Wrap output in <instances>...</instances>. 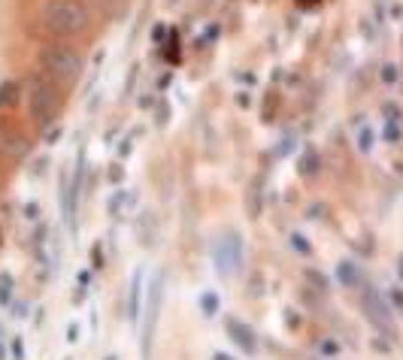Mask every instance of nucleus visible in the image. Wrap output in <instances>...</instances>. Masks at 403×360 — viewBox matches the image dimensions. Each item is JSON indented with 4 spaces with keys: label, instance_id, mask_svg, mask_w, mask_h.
Returning a JSON list of instances; mask_svg holds the SVG:
<instances>
[{
    "label": "nucleus",
    "instance_id": "obj_23",
    "mask_svg": "<svg viewBox=\"0 0 403 360\" xmlns=\"http://www.w3.org/2000/svg\"><path fill=\"white\" fill-rule=\"evenodd\" d=\"M91 264H94L97 270H101V266L106 264V257H103V245H101V242L91 245Z\"/></svg>",
    "mask_w": 403,
    "mask_h": 360
},
{
    "label": "nucleus",
    "instance_id": "obj_20",
    "mask_svg": "<svg viewBox=\"0 0 403 360\" xmlns=\"http://www.w3.org/2000/svg\"><path fill=\"white\" fill-rule=\"evenodd\" d=\"M318 354H322V357H337L340 346L333 339H322V342H318Z\"/></svg>",
    "mask_w": 403,
    "mask_h": 360
},
{
    "label": "nucleus",
    "instance_id": "obj_4",
    "mask_svg": "<svg viewBox=\"0 0 403 360\" xmlns=\"http://www.w3.org/2000/svg\"><path fill=\"white\" fill-rule=\"evenodd\" d=\"M242 260H246V245L237 231H225L212 240V264H216L218 275L231 279L242 270Z\"/></svg>",
    "mask_w": 403,
    "mask_h": 360
},
{
    "label": "nucleus",
    "instance_id": "obj_31",
    "mask_svg": "<svg viewBox=\"0 0 403 360\" xmlns=\"http://www.w3.org/2000/svg\"><path fill=\"white\" fill-rule=\"evenodd\" d=\"M370 348L379 351V354H391V351H389V342H385V339H373V342H370Z\"/></svg>",
    "mask_w": 403,
    "mask_h": 360
},
{
    "label": "nucleus",
    "instance_id": "obj_32",
    "mask_svg": "<svg viewBox=\"0 0 403 360\" xmlns=\"http://www.w3.org/2000/svg\"><path fill=\"white\" fill-rule=\"evenodd\" d=\"M385 136H389L391 142H397V140H400V134H397V125H389V134H385Z\"/></svg>",
    "mask_w": 403,
    "mask_h": 360
},
{
    "label": "nucleus",
    "instance_id": "obj_37",
    "mask_svg": "<svg viewBox=\"0 0 403 360\" xmlns=\"http://www.w3.org/2000/svg\"><path fill=\"white\" fill-rule=\"evenodd\" d=\"M173 3H176V0H173Z\"/></svg>",
    "mask_w": 403,
    "mask_h": 360
},
{
    "label": "nucleus",
    "instance_id": "obj_16",
    "mask_svg": "<svg viewBox=\"0 0 403 360\" xmlns=\"http://www.w3.org/2000/svg\"><path fill=\"white\" fill-rule=\"evenodd\" d=\"M6 309H10V312H12V318H15V321H25V318L30 315V303H25V300H19V297H15V300H12L10 306H6Z\"/></svg>",
    "mask_w": 403,
    "mask_h": 360
},
{
    "label": "nucleus",
    "instance_id": "obj_2",
    "mask_svg": "<svg viewBox=\"0 0 403 360\" xmlns=\"http://www.w3.org/2000/svg\"><path fill=\"white\" fill-rule=\"evenodd\" d=\"M21 97H25V109L28 118L37 130H45L49 125L58 121L61 112V88L52 79H45L40 70L28 73L21 82Z\"/></svg>",
    "mask_w": 403,
    "mask_h": 360
},
{
    "label": "nucleus",
    "instance_id": "obj_35",
    "mask_svg": "<svg viewBox=\"0 0 403 360\" xmlns=\"http://www.w3.org/2000/svg\"><path fill=\"white\" fill-rule=\"evenodd\" d=\"M397 273H403V255L397 257Z\"/></svg>",
    "mask_w": 403,
    "mask_h": 360
},
{
    "label": "nucleus",
    "instance_id": "obj_3",
    "mask_svg": "<svg viewBox=\"0 0 403 360\" xmlns=\"http://www.w3.org/2000/svg\"><path fill=\"white\" fill-rule=\"evenodd\" d=\"M40 21L45 34L58 36H82L91 28V10L85 0H43L40 6Z\"/></svg>",
    "mask_w": 403,
    "mask_h": 360
},
{
    "label": "nucleus",
    "instance_id": "obj_10",
    "mask_svg": "<svg viewBox=\"0 0 403 360\" xmlns=\"http://www.w3.org/2000/svg\"><path fill=\"white\" fill-rule=\"evenodd\" d=\"M134 203H136V191H131V188H121V191H116V194L110 197V203H106V215L110 218H125L127 212L134 209Z\"/></svg>",
    "mask_w": 403,
    "mask_h": 360
},
{
    "label": "nucleus",
    "instance_id": "obj_21",
    "mask_svg": "<svg viewBox=\"0 0 403 360\" xmlns=\"http://www.w3.org/2000/svg\"><path fill=\"white\" fill-rule=\"evenodd\" d=\"M358 149L364 151V155H367V151L373 149V130H370V127H364L361 134H358Z\"/></svg>",
    "mask_w": 403,
    "mask_h": 360
},
{
    "label": "nucleus",
    "instance_id": "obj_12",
    "mask_svg": "<svg viewBox=\"0 0 403 360\" xmlns=\"http://www.w3.org/2000/svg\"><path fill=\"white\" fill-rule=\"evenodd\" d=\"M15 300V279L10 273H3L0 275V309H6Z\"/></svg>",
    "mask_w": 403,
    "mask_h": 360
},
{
    "label": "nucleus",
    "instance_id": "obj_33",
    "mask_svg": "<svg viewBox=\"0 0 403 360\" xmlns=\"http://www.w3.org/2000/svg\"><path fill=\"white\" fill-rule=\"evenodd\" d=\"M0 360H10V346L0 339Z\"/></svg>",
    "mask_w": 403,
    "mask_h": 360
},
{
    "label": "nucleus",
    "instance_id": "obj_27",
    "mask_svg": "<svg viewBox=\"0 0 403 360\" xmlns=\"http://www.w3.org/2000/svg\"><path fill=\"white\" fill-rule=\"evenodd\" d=\"M79 321H70V324H67V342H70V346H73V342H79V336H82V330H79Z\"/></svg>",
    "mask_w": 403,
    "mask_h": 360
},
{
    "label": "nucleus",
    "instance_id": "obj_17",
    "mask_svg": "<svg viewBox=\"0 0 403 360\" xmlns=\"http://www.w3.org/2000/svg\"><path fill=\"white\" fill-rule=\"evenodd\" d=\"M106 179H110V185H121V182H125V164L116 160V164L106 170Z\"/></svg>",
    "mask_w": 403,
    "mask_h": 360
},
{
    "label": "nucleus",
    "instance_id": "obj_11",
    "mask_svg": "<svg viewBox=\"0 0 403 360\" xmlns=\"http://www.w3.org/2000/svg\"><path fill=\"white\" fill-rule=\"evenodd\" d=\"M337 279H340V285H346V288L361 285V273H358V266H355L352 260H340L337 264Z\"/></svg>",
    "mask_w": 403,
    "mask_h": 360
},
{
    "label": "nucleus",
    "instance_id": "obj_5",
    "mask_svg": "<svg viewBox=\"0 0 403 360\" xmlns=\"http://www.w3.org/2000/svg\"><path fill=\"white\" fill-rule=\"evenodd\" d=\"M164 273H158L152 279V285L146 288V297H143V357L152 354V339H155V330H158V318H161V309H164Z\"/></svg>",
    "mask_w": 403,
    "mask_h": 360
},
{
    "label": "nucleus",
    "instance_id": "obj_38",
    "mask_svg": "<svg viewBox=\"0 0 403 360\" xmlns=\"http://www.w3.org/2000/svg\"><path fill=\"white\" fill-rule=\"evenodd\" d=\"M67 360H70V357H67Z\"/></svg>",
    "mask_w": 403,
    "mask_h": 360
},
{
    "label": "nucleus",
    "instance_id": "obj_14",
    "mask_svg": "<svg viewBox=\"0 0 403 360\" xmlns=\"http://www.w3.org/2000/svg\"><path fill=\"white\" fill-rule=\"evenodd\" d=\"M197 303H200V312H203L207 318H212V315L218 312V294H212V290H203Z\"/></svg>",
    "mask_w": 403,
    "mask_h": 360
},
{
    "label": "nucleus",
    "instance_id": "obj_36",
    "mask_svg": "<svg viewBox=\"0 0 403 360\" xmlns=\"http://www.w3.org/2000/svg\"><path fill=\"white\" fill-rule=\"evenodd\" d=\"M103 360H118V357H116V354H106V357H103Z\"/></svg>",
    "mask_w": 403,
    "mask_h": 360
},
{
    "label": "nucleus",
    "instance_id": "obj_1",
    "mask_svg": "<svg viewBox=\"0 0 403 360\" xmlns=\"http://www.w3.org/2000/svg\"><path fill=\"white\" fill-rule=\"evenodd\" d=\"M37 70H40L45 79H52L61 91L79 85L82 70H85V61H82V52L76 45L64 43V40H52L49 45H43L40 55H37Z\"/></svg>",
    "mask_w": 403,
    "mask_h": 360
},
{
    "label": "nucleus",
    "instance_id": "obj_9",
    "mask_svg": "<svg viewBox=\"0 0 403 360\" xmlns=\"http://www.w3.org/2000/svg\"><path fill=\"white\" fill-rule=\"evenodd\" d=\"M143 294H146V285H143V270H134L131 275V288H127V321L136 324L143 315Z\"/></svg>",
    "mask_w": 403,
    "mask_h": 360
},
{
    "label": "nucleus",
    "instance_id": "obj_34",
    "mask_svg": "<svg viewBox=\"0 0 403 360\" xmlns=\"http://www.w3.org/2000/svg\"><path fill=\"white\" fill-rule=\"evenodd\" d=\"M212 360H237V357H231V354H225V351H216V354H212Z\"/></svg>",
    "mask_w": 403,
    "mask_h": 360
},
{
    "label": "nucleus",
    "instance_id": "obj_6",
    "mask_svg": "<svg viewBox=\"0 0 403 360\" xmlns=\"http://www.w3.org/2000/svg\"><path fill=\"white\" fill-rule=\"evenodd\" d=\"M82 188H85V155H79L73 173L61 176V212H64V221L70 227H73V218L82 203Z\"/></svg>",
    "mask_w": 403,
    "mask_h": 360
},
{
    "label": "nucleus",
    "instance_id": "obj_15",
    "mask_svg": "<svg viewBox=\"0 0 403 360\" xmlns=\"http://www.w3.org/2000/svg\"><path fill=\"white\" fill-rule=\"evenodd\" d=\"M91 288V273L82 270L79 275H76V290H73V306H79V300L85 297V290Z\"/></svg>",
    "mask_w": 403,
    "mask_h": 360
},
{
    "label": "nucleus",
    "instance_id": "obj_30",
    "mask_svg": "<svg viewBox=\"0 0 403 360\" xmlns=\"http://www.w3.org/2000/svg\"><path fill=\"white\" fill-rule=\"evenodd\" d=\"M21 212H25L28 221H37V218H40V209H37V203H25V209H21Z\"/></svg>",
    "mask_w": 403,
    "mask_h": 360
},
{
    "label": "nucleus",
    "instance_id": "obj_28",
    "mask_svg": "<svg viewBox=\"0 0 403 360\" xmlns=\"http://www.w3.org/2000/svg\"><path fill=\"white\" fill-rule=\"evenodd\" d=\"M389 300H391L394 309L403 312V290H400V288H391V290H389Z\"/></svg>",
    "mask_w": 403,
    "mask_h": 360
},
{
    "label": "nucleus",
    "instance_id": "obj_7",
    "mask_svg": "<svg viewBox=\"0 0 403 360\" xmlns=\"http://www.w3.org/2000/svg\"><path fill=\"white\" fill-rule=\"evenodd\" d=\"M364 312H367V318L373 321L382 333L391 330V324H394V321H391V309H389V303H382V297H379L373 288L364 290Z\"/></svg>",
    "mask_w": 403,
    "mask_h": 360
},
{
    "label": "nucleus",
    "instance_id": "obj_8",
    "mask_svg": "<svg viewBox=\"0 0 403 360\" xmlns=\"http://www.w3.org/2000/svg\"><path fill=\"white\" fill-rule=\"evenodd\" d=\"M225 333L231 336V342L242 351V354H255V351H258L255 330H252L249 324H242L240 318H227V321H225Z\"/></svg>",
    "mask_w": 403,
    "mask_h": 360
},
{
    "label": "nucleus",
    "instance_id": "obj_19",
    "mask_svg": "<svg viewBox=\"0 0 403 360\" xmlns=\"http://www.w3.org/2000/svg\"><path fill=\"white\" fill-rule=\"evenodd\" d=\"M134 142H136V134H131V136H127V140H121V142H118V151H116V158L121 160V164H125V158H127V155H131Z\"/></svg>",
    "mask_w": 403,
    "mask_h": 360
},
{
    "label": "nucleus",
    "instance_id": "obj_13",
    "mask_svg": "<svg viewBox=\"0 0 403 360\" xmlns=\"http://www.w3.org/2000/svg\"><path fill=\"white\" fill-rule=\"evenodd\" d=\"M149 233H155V215H152V212H143V218H140V242L143 245H155V240H152Z\"/></svg>",
    "mask_w": 403,
    "mask_h": 360
},
{
    "label": "nucleus",
    "instance_id": "obj_25",
    "mask_svg": "<svg viewBox=\"0 0 403 360\" xmlns=\"http://www.w3.org/2000/svg\"><path fill=\"white\" fill-rule=\"evenodd\" d=\"M10 360H25V342H21V339L10 342Z\"/></svg>",
    "mask_w": 403,
    "mask_h": 360
},
{
    "label": "nucleus",
    "instance_id": "obj_18",
    "mask_svg": "<svg viewBox=\"0 0 403 360\" xmlns=\"http://www.w3.org/2000/svg\"><path fill=\"white\" fill-rule=\"evenodd\" d=\"M45 164H49V158H45V155H37V158L28 164V173L34 176V179H40V176L45 173Z\"/></svg>",
    "mask_w": 403,
    "mask_h": 360
},
{
    "label": "nucleus",
    "instance_id": "obj_29",
    "mask_svg": "<svg viewBox=\"0 0 403 360\" xmlns=\"http://www.w3.org/2000/svg\"><path fill=\"white\" fill-rule=\"evenodd\" d=\"M15 94V85L12 82H6V85H0V103H10V97Z\"/></svg>",
    "mask_w": 403,
    "mask_h": 360
},
{
    "label": "nucleus",
    "instance_id": "obj_22",
    "mask_svg": "<svg viewBox=\"0 0 403 360\" xmlns=\"http://www.w3.org/2000/svg\"><path fill=\"white\" fill-rule=\"evenodd\" d=\"M58 140H61V125L55 121V125H49V127L43 130V142H45V145H55Z\"/></svg>",
    "mask_w": 403,
    "mask_h": 360
},
{
    "label": "nucleus",
    "instance_id": "obj_24",
    "mask_svg": "<svg viewBox=\"0 0 403 360\" xmlns=\"http://www.w3.org/2000/svg\"><path fill=\"white\" fill-rule=\"evenodd\" d=\"M291 245L300 251V255H313V245H309L307 240H303L300 233H294V236H291Z\"/></svg>",
    "mask_w": 403,
    "mask_h": 360
},
{
    "label": "nucleus",
    "instance_id": "obj_26",
    "mask_svg": "<svg viewBox=\"0 0 403 360\" xmlns=\"http://www.w3.org/2000/svg\"><path fill=\"white\" fill-rule=\"evenodd\" d=\"M382 82H385V85H394V82H397V67H394V64H385V67H382Z\"/></svg>",
    "mask_w": 403,
    "mask_h": 360
}]
</instances>
